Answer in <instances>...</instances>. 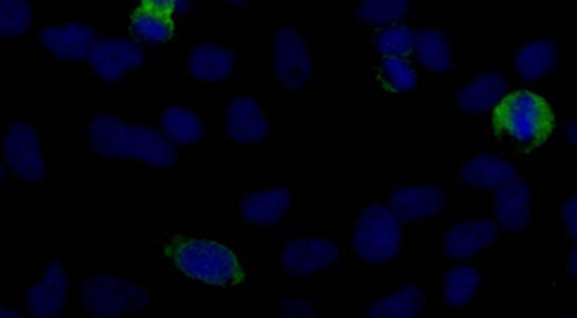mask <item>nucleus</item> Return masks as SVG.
<instances>
[{"label": "nucleus", "mask_w": 577, "mask_h": 318, "mask_svg": "<svg viewBox=\"0 0 577 318\" xmlns=\"http://www.w3.org/2000/svg\"><path fill=\"white\" fill-rule=\"evenodd\" d=\"M89 144L93 151L105 159H136L158 168L173 167L178 160L172 141H168L160 131L108 114L93 116Z\"/></svg>", "instance_id": "nucleus-1"}, {"label": "nucleus", "mask_w": 577, "mask_h": 318, "mask_svg": "<svg viewBox=\"0 0 577 318\" xmlns=\"http://www.w3.org/2000/svg\"><path fill=\"white\" fill-rule=\"evenodd\" d=\"M4 159L10 170L23 182H41L45 178V159L38 131L25 121H15L4 136Z\"/></svg>", "instance_id": "nucleus-7"}, {"label": "nucleus", "mask_w": 577, "mask_h": 318, "mask_svg": "<svg viewBox=\"0 0 577 318\" xmlns=\"http://www.w3.org/2000/svg\"><path fill=\"white\" fill-rule=\"evenodd\" d=\"M563 220L566 232L570 234L571 240L577 237V201L570 198L563 206Z\"/></svg>", "instance_id": "nucleus-31"}, {"label": "nucleus", "mask_w": 577, "mask_h": 318, "mask_svg": "<svg viewBox=\"0 0 577 318\" xmlns=\"http://www.w3.org/2000/svg\"><path fill=\"white\" fill-rule=\"evenodd\" d=\"M382 82L389 92L408 93L418 85L416 70L405 59H385L380 66Z\"/></svg>", "instance_id": "nucleus-29"}, {"label": "nucleus", "mask_w": 577, "mask_h": 318, "mask_svg": "<svg viewBox=\"0 0 577 318\" xmlns=\"http://www.w3.org/2000/svg\"><path fill=\"white\" fill-rule=\"evenodd\" d=\"M168 253L181 273L191 280L212 286H233L245 278L239 258L222 243L188 240L175 243Z\"/></svg>", "instance_id": "nucleus-3"}, {"label": "nucleus", "mask_w": 577, "mask_h": 318, "mask_svg": "<svg viewBox=\"0 0 577 318\" xmlns=\"http://www.w3.org/2000/svg\"><path fill=\"white\" fill-rule=\"evenodd\" d=\"M339 247L335 243L318 237L308 240H295L289 242L281 255V265L287 273L295 276H310L320 273L323 268H330L339 261Z\"/></svg>", "instance_id": "nucleus-10"}, {"label": "nucleus", "mask_w": 577, "mask_h": 318, "mask_svg": "<svg viewBox=\"0 0 577 318\" xmlns=\"http://www.w3.org/2000/svg\"><path fill=\"white\" fill-rule=\"evenodd\" d=\"M499 237V226L491 220H466L455 224L445 235V253L450 258L464 261L478 255Z\"/></svg>", "instance_id": "nucleus-13"}, {"label": "nucleus", "mask_w": 577, "mask_h": 318, "mask_svg": "<svg viewBox=\"0 0 577 318\" xmlns=\"http://www.w3.org/2000/svg\"><path fill=\"white\" fill-rule=\"evenodd\" d=\"M279 315H281V317H318V312H316L314 307L308 304V301H302V299H295V301H286V304L281 305V309H279Z\"/></svg>", "instance_id": "nucleus-30"}, {"label": "nucleus", "mask_w": 577, "mask_h": 318, "mask_svg": "<svg viewBox=\"0 0 577 318\" xmlns=\"http://www.w3.org/2000/svg\"><path fill=\"white\" fill-rule=\"evenodd\" d=\"M145 53L131 39H105L93 46L89 54L90 68L105 82H118L129 70L141 66Z\"/></svg>", "instance_id": "nucleus-8"}, {"label": "nucleus", "mask_w": 577, "mask_h": 318, "mask_svg": "<svg viewBox=\"0 0 577 318\" xmlns=\"http://www.w3.org/2000/svg\"><path fill=\"white\" fill-rule=\"evenodd\" d=\"M495 108L496 131L524 149L545 144L555 128L553 108L537 93H509Z\"/></svg>", "instance_id": "nucleus-2"}, {"label": "nucleus", "mask_w": 577, "mask_h": 318, "mask_svg": "<svg viewBox=\"0 0 577 318\" xmlns=\"http://www.w3.org/2000/svg\"><path fill=\"white\" fill-rule=\"evenodd\" d=\"M495 219L506 232H522L532 220V191L524 180L514 178L512 182L496 188Z\"/></svg>", "instance_id": "nucleus-14"}, {"label": "nucleus", "mask_w": 577, "mask_h": 318, "mask_svg": "<svg viewBox=\"0 0 577 318\" xmlns=\"http://www.w3.org/2000/svg\"><path fill=\"white\" fill-rule=\"evenodd\" d=\"M291 199L289 190H284V188L255 191L243 199L241 214L250 224L274 226L286 219L287 211L291 206Z\"/></svg>", "instance_id": "nucleus-16"}, {"label": "nucleus", "mask_w": 577, "mask_h": 318, "mask_svg": "<svg viewBox=\"0 0 577 318\" xmlns=\"http://www.w3.org/2000/svg\"><path fill=\"white\" fill-rule=\"evenodd\" d=\"M33 10L30 0H0V39H12L30 30Z\"/></svg>", "instance_id": "nucleus-26"}, {"label": "nucleus", "mask_w": 577, "mask_h": 318, "mask_svg": "<svg viewBox=\"0 0 577 318\" xmlns=\"http://www.w3.org/2000/svg\"><path fill=\"white\" fill-rule=\"evenodd\" d=\"M162 136L178 145H193L201 141L204 136V124L193 110L183 106H172L168 108L162 118Z\"/></svg>", "instance_id": "nucleus-22"}, {"label": "nucleus", "mask_w": 577, "mask_h": 318, "mask_svg": "<svg viewBox=\"0 0 577 318\" xmlns=\"http://www.w3.org/2000/svg\"><path fill=\"white\" fill-rule=\"evenodd\" d=\"M568 265H570L571 276H576V274H577V253H576V251H571L570 261H568Z\"/></svg>", "instance_id": "nucleus-35"}, {"label": "nucleus", "mask_w": 577, "mask_h": 318, "mask_svg": "<svg viewBox=\"0 0 577 318\" xmlns=\"http://www.w3.org/2000/svg\"><path fill=\"white\" fill-rule=\"evenodd\" d=\"M416 54L424 68L445 74L452 68V51H450L449 39L441 30L428 28L416 35Z\"/></svg>", "instance_id": "nucleus-23"}, {"label": "nucleus", "mask_w": 577, "mask_h": 318, "mask_svg": "<svg viewBox=\"0 0 577 318\" xmlns=\"http://www.w3.org/2000/svg\"><path fill=\"white\" fill-rule=\"evenodd\" d=\"M83 304L93 317L114 318L143 311L149 294L118 276H93L83 282Z\"/></svg>", "instance_id": "nucleus-5"}, {"label": "nucleus", "mask_w": 577, "mask_h": 318, "mask_svg": "<svg viewBox=\"0 0 577 318\" xmlns=\"http://www.w3.org/2000/svg\"><path fill=\"white\" fill-rule=\"evenodd\" d=\"M131 31L147 43H165L173 38L172 12L145 4L131 18Z\"/></svg>", "instance_id": "nucleus-24"}, {"label": "nucleus", "mask_w": 577, "mask_h": 318, "mask_svg": "<svg viewBox=\"0 0 577 318\" xmlns=\"http://www.w3.org/2000/svg\"><path fill=\"white\" fill-rule=\"evenodd\" d=\"M66 297H68V276L62 263L54 261L46 266L43 280L25 292V305L33 317L56 318L61 317L66 307Z\"/></svg>", "instance_id": "nucleus-9"}, {"label": "nucleus", "mask_w": 577, "mask_h": 318, "mask_svg": "<svg viewBox=\"0 0 577 318\" xmlns=\"http://www.w3.org/2000/svg\"><path fill=\"white\" fill-rule=\"evenodd\" d=\"M506 95V77L501 72H488L476 77L473 82L460 89L457 95V105L464 113H485L495 108Z\"/></svg>", "instance_id": "nucleus-17"}, {"label": "nucleus", "mask_w": 577, "mask_h": 318, "mask_svg": "<svg viewBox=\"0 0 577 318\" xmlns=\"http://www.w3.org/2000/svg\"><path fill=\"white\" fill-rule=\"evenodd\" d=\"M481 276L472 266H457L442 280V297L450 307H464L480 288Z\"/></svg>", "instance_id": "nucleus-25"}, {"label": "nucleus", "mask_w": 577, "mask_h": 318, "mask_svg": "<svg viewBox=\"0 0 577 318\" xmlns=\"http://www.w3.org/2000/svg\"><path fill=\"white\" fill-rule=\"evenodd\" d=\"M225 128L227 136L237 144H256L270 134V124L266 120L263 106L247 95H239L232 100L225 114Z\"/></svg>", "instance_id": "nucleus-12"}, {"label": "nucleus", "mask_w": 577, "mask_h": 318, "mask_svg": "<svg viewBox=\"0 0 577 318\" xmlns=\"http://www.w3.org/2000/svg\"><path fill=\"white\" fill-rule=\"evenodd\" d=\"M558 46L551 39H535L532 43L522 46L514 59V66L520 76L527 82H535L547 76L551 70L558 66Z\"/></svg>", "instance_id": "nucleus-20"}, {"label": "nucleus", "mask_w": 577, "mask_h": 318, "mask_svg": "<svg viewBox=\"0 0 577 318\" xmlns=\"http://www.w3.org/2000/svg\"><path fill=\"white\" fill-rule=\"evenodd\" d=\"M41 43L61 61H82L89 59L97 39L87 23L72 22L41 31Z\"/></svg>", "instance_id": "nucleus-11"}, {"label": "nucleus", "mask_w": 577, "mask_h": 318, "mask_svg": "<svg viewBox=\"0 0 577 318\" xmlns=\"http://www.w3.org/2000/svg\"><path fill=\"white\" fill-rule=\"evenodd\" d=\"M145 4L149 7L164 8V10H180L183 12L188 8V0H145Z\"/></svg>", "instance_id": "nucleus-32"}, {"label": "nucleus", "mask_w": 577, "mask_h": 318, "mask_svg": "<svg viewBox=\"0 0 577 318\" xmlns=\"http://www.w3.org/2000/svg\"><path fill=\"white\" fill-rule=\"evenodd\" d=\"M235 66V56L225 46L204 43L189 54V72L201 82H222Z\"/></svg>", "instance_id": "nucleus-19"}, {"label": "nucleus", "mask_w": 577, "mask_h": 318, "mask_svg": "<svg viewBox=\"0 0 577 318\" xmlns=\"http://www.w3.org/2000/svg\"><path fill=\"white\" fill-rule=\"evenodd\" d=\"M4 180V168H2V165H0V182Z\"/></svg>", "instance_id": "nucleus-37"}, {"label": "nucleus", "mask_w": 577, "mask_h": 318, "mask_svg": "<svg viewBox=\"0 0 577 318\" xmlns=\"http://www.w3.org/2000/svg\"><path fill=\"white\" fill-rule=\"evenodd\" d=\"M274 72L287 89H302L312 82V56L307 41L291 28H281L274 38Z\"/></svg>", "instance_id": "nucleus-6"}, {"label": "nucleus", "mask_w": 577, "mask_h": 318, "mask_svg": "<svg viewBox=\"0 0 577 318\" xmlns=\"http://www.w3.org/2000/svg\"><path fill=\"white\" fill-rule=\"evenodd\" d=\"M410 0H364L359 8L361 22L367 25H387L405 18Z\"/></svg>", "instance_id": "nucleus-27"}, {"label": "nucleus", "mask_w": 577, "mask_h": 318, "mask_svg": "<svg viewBox=\"0 0 577 318\" xmlns=\"http://www.w3.org/2000/svg\"><path fill=\"white\" fill-rule=\"evenodd\" d=\"M426 296L416 286H406L391 296L370 305L367 317L372 318H414L424 311Z\"/></svg>", "instance_id": "nucleus-21"}, {"label": "nucleus", "mask_w": 577, "mask_h": 318, "mask_svg": "<svg viewBox=\"0 0 577 318\" xmlns=\"http://www.w3.org/2000/svg\"><path fill=\"white\" fill-rule=\"evenodd\" d=\"M416 46V33L406 25H393L387 30L380 31L375 38V49L385 59H405Z\"/></svg>", "instance_id": "nucleus-28"}, {"label": "nucleus", "mask_w": 577, "mask_h": 318, "mask_svg": "<svg viewBox=\"0 0 577 318\" xmlns=\"http://www.w3.org/2000/svg\"><path fill=\"white\" fill-rule=\"evenodd\" d=\"M577 124L576 120H571L570 124H568V139H570L571 145L577 144Z\"/></svg>", "instance_id": "nucleus-33"}, {"label": "nucleus", "mask_w": 577, "mask_h": 318, "mask_svg": "<svg viewBox=\"0 0 577 318\" xmlns=\"http://www.w3.org/2000/svg\"><path fill=\"white\" fill-rule=\"evenodd\" d=\"M400 240V222L382 205L367 206L354 227V250L364 263L382 265L397 257Z\"/></svg>", "instance_id": "nucleus-4"}, {"label": "nucleus", "mask_w": 577, "mask_h": 318, "mask_svg": "<svg viewBox=\"0 0 577 318\" xmlns=\"http://www.w3.org/2000/svg\"><path fill=\"white\" fill-rule=\"evenodd\" d=\"M22 315L20 312L12 311L8 307H0V318H20Z\"/></svg>", "instance_id": "nucleus-34"}, {"label": "nucleus", "mask_w": 577, "mask_h": 318, "mask_svg": "<svg viewBox=\"0 0 577 318\" xmlns=\"http://www.w3.org/2000/svg\"><path fill=\"white\" fill-rule=\"evenodd\" d=\"M445 209V191L439 186L403 188L389 199V211L398 220H424Z\"/></svg>", "instance_id": "nucleus-15"}, {"label": "nucleus", "mask_w": 577, "mask_h": 318, "mask_svg": "<svg viewBox=\"0 0 577 318\" xmlns=\"http://www.w3.org/2000/svg\"><path fill=\"white\" fill-rule=\"evenodd\" d=\"M514 178H516V168L509 165L506 160L491 155L473 157L460 170V180L466 186L481 188V190H496L504 183L512 182Z\"/></svg>", "instance_id": "nucleus-18"}, {"label": "nucleus", "mask_w": 577, "mask_h": 318, "mask_svg": "<svg viewBox=\"0 0 577 318\" xmlns=\"http://www.w3.org/2000/svg\"><path fill=\"white\" fill-rule=\"evenodd\" d=\"M225 2H232V4H237V7H245L248 0H225Z\"/></svg>", "instance_id": "nucleus-36"}]
</instances>
